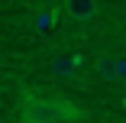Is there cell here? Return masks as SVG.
<instances>
[{
  "label": "cell",
  "instance_id": "1",
  "mask_svg": "<svg viewBox=\"0 0 126 123\" xmlns=\"http://www.w3.org/2000/svg\"><path fill=\"white\" fill-rule=\"evenodd\" d=\"M84 113L58 97H39L32 88H23V104H19V120L23 123H62V120H81Z\"/></svg>",
  "mask_w": 126,
  "mask_h": 123
},
{
  "label": "cell",
  "instance_id": "2",
  "mask_svg": "<svg viewBox=\"0 0 126 123\" xmlns=\"http://www.w3.org/2000/svg\"><path fill=\"white\" fill-rule=\"evenodd\" d=\"M97 0H65V13L71 16V19H94L97 16Z\"/></svg>",
  "mask_w": 126,
  "mask_h": 123
},
{
  "label": "cell",
  "instance_id": "3",
  "mask_svg": "<svg viewBox=\"0 0 126 123\" xmlns=\"http://www.w3.org/2000/svg\"><path fill=\"white\" fill-rule=\"evenodd\" d=\"M48 68H52V75H55V78H71V75H74V68H78V58H74V55H55Z\"/></svg>",
  "mask_w": 126,
  "mask_h": 123
},
{
  "label": "cell",
  "instance_id": "4",
  "mask_svg": "<svg viewBox=\"0 0 126 123\" xmlns=\"http://www.w3.org/2000/svg\"><path fill=\"white\" fill-rule=\"evenodd\" d=\"M97 71H100L107 81H113V78H116V58H110V55L97 58Z\"/></svg>",
  "mask_w": 126,
  "mask_h": 123
},
{
  "label": "cell",
  "instance_id": "5",
  "mask_svg": "<svg viewBox=\"0 0 126 123\" xmlns=\"http://www.w3.org/2000/svg\"><path fill=\"white\" fill-rule=\"evenodd\" d=\"M116 78L126 81V58H116Z\"/></svg>",
  "mask_w": 126,
  "mask_h": 123
}]
</instances>
